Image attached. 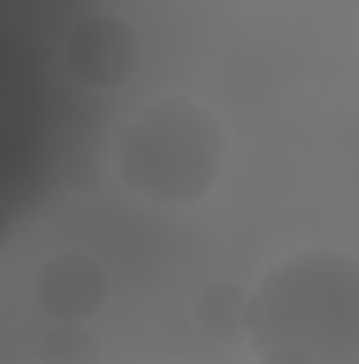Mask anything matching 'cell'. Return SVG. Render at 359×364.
I'll return each instance as SVG.
<instances>
[{"label":"cell","instance_id":"52a82bcc","mask_svg":"<svg viewBox=\"0 0 359 364\" xmlns=\"http://www.w3.org/2000/svg\"><path fill=\"white\" fill-rule=\"evenodd\" d=\"M355 97H359V85H355Z\"/></svg>","mask_w":359,"mask_h":364},{"label":"cell","instance_id":"7a4b0ae2","mask_svg":"<svg viewBox=\"0 0 359 364\" xmlns=\"http://www.w3.org/2000/svg\"><path fill=\"white\" fill-rule=\"evenodd\" d=\"M114 166L131 195L157 208H194L224 178L228 127L207 102L161 93L118 132Z\"/></svg>","mask_w":359,"mask_h":364},{"label":"cell","instance_id":"8992f818","mask_svg":"<svg viewBox=\"0 0 359 364\" xmlns=\"http://www.w3.org/2000/svg\"><path fill=\"white\" fill-rule=\"evenodd\" d=\"M34 364H101V343L89 322H51L34 343Z\"/></svg>","mask_w":359,"mask_h":364},{"label":"cell","instance_id":"3957f363","mask_svg":"<svg viewBox=\"0 0 359 364\" xmlns=\"http://www.w3.org/2000/svg\"><path fill=\"white\" fill-rule=\"evenodd\" d=\"M140 34L127 17L118 13H89L68 30L64 43V68L77 85L97 93H114L123 90L136 68H140Z\"/></svg>","mask_w":359,"mask_h":364},{"label":"cell","instance_id":"5b68a950","mask_svg":"<svg viewBox=\"0 0 359 364\" xmlns=\"http://www.w3.org/2000/svg\"><path fill=\"white\" fill-rule=\"evenodd\" d=\"M245 301H250V296H241L237 284H228V279L207 284V288L199 292V301H194L199 331H203L207 339H216V343H228V339L245 335Z\"/></svg>","mask_w":359,"mask_h":364},{"label":"cell","instance_id":"6da1fadb","mask_svg":"<svg viewBox=\"0 0 359 364\" xmlns=\"http://www.w3.org/2000/svg\"><path fill=\"white\" fill-rule=\"evenodd\" d=\"M258 364H359V255L309 246L258 275L245 301Z\"/></svg>","mask_w":359,"mask_h":364},{"label":"cell","instance_id":"277c9868","mask_svg":"<svg viewBox=\"0 0 359 364\" xmlns=\"http://www.w3.org/2000/svg\"><path fill=\"white\" fill-rule=\"evenodd\" d=\"M30 301L47 322H93L110 301V272L89 250H55L34 267Z\"/></svg>","mask_w":359,"mask_h":364}]
</instances>
